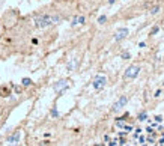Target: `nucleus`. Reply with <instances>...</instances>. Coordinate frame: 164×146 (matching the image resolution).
<instances>
[{
	"label": "nucleus",
	"mask_w": 164,
	"mask_h": 146,
	"mask_svg": "<svg viewBox=\"0 0 164 146\" xmlns=\"http://www.w3.org/2000/svg\"><path fill=\"white\" fill-rule=\"evenodd\" d=\"M51 24H54V23H53V15H50V14H42L35 18V26L38 29H45Z\"/></svg>",
	"instance_id": "f257e3e1"
},
{
	"label": "nucleus",
	"mask_w": 164,
	"mask_h": 146,
	"mask_svg": "<svg viewBox=\"0 0 164 146\" xmlns=\"http://www.w3.org/2000/svg\"><path fill=\"white\" fill-rule=\"evenodd\" d=\"M139 74H140V67L139 65H131V67L127 68L124 77H125V80H134Z\"/></svg>",
	"instance_id": "f03ea898"
},
{
	"label": "nucleus",
	"mask_w": 164,
	"mask_h": 146,
	"mask_svg": "<svg viewBox=\"0 0 164 146\" xmlns=\"http://www.w3.org/2000/svg\"><path fill=\"white\" fill-rule=\"evenodd\" d=\"M129 30L127 29V27H120V29H117L116 33H115V41L116 42H120V41H124L127 36H128Z\"/></svg>",
	"instance_id": "7ed1b4c3"
},
{
	"label": "nucleus",
	"mask_w": 164,
	"mask_h": 146,
	"mask_svg": "<svg viewBox=\"0 0 164 146\" xmlns=\"http://www.w3.org/2000/svg\"><path fill=\"white\" fill-rule=\"evenodd\" d=\"M106 83H107V79L104 77V75H98V77L94 80L92 86H94V89L99 90V89H103V88L106 86Z\"/></svg>",
	"instance_id": "20e7f679"
},
{
	"label": "nucleus",
	"mask_w": 164,
	"mask_h": 146,
	"mask_svg": "<svg viewBox=\"0 0 164 146\" xmlns=\"http://www.w3.org/2000/svg\"><path fill=\"white\" fill-rule=\"evenodd\" d=\"M127 102H128V97H127V95H122V97H119V100H117V101L113 104V110H115V112L120 110L122 107H125V105H127Z\"/></svg>",
	"instance_id": "39448f33"
},
{
	"label": "nucleus",
	"mask_w": 164,
	"mask_h": 146,
	"mask_svg": "<svg viewBox=\"0 0 164 146\" xmlns=\"http://www.w3.org/2000/svg\"><path fill=\"white\" fill-rule=\"evenodd\" d=\"M68 83H69V80H66V79L59 80L57 83L53 84V89H54V92H60V90H63V89L68 88Z\"/></svg>",
	"instance_id": "423d86ee"
},
{
	"label": "nucleus",
	"mask_w": 164,
	"mask_h": 146,
	"mask_svg": "<svg viewBox=\"0 0 164 146\" xmlns=\"http://www.w3.org/2000/svg\"><path fill=\"white\" fill-rule=\"evenodd\" d=\"M18 140H20V131H17L15 134H12L9 139H8V143L11 146H14V145H17L18 143Z\"/></svg>",
	"instance_id": "0eeeda50"
},
{
	"label": "nucleus",
	"mask_w": 164,
	"mask_h": 146,
	"mask_svg": "<svg viewBox=\"0 0 164 146\" xmlns=\"http://www.w3.org/2000/svg\"><path fill=\"white\" fill-rule=\"evenodd\" d=\"M21 84H23L24 88H29V86H32V84H33V81H32L30 79H23V80H21Z\"/></svg>",
	"instance_id": "6e6552de"
},
{
	"label": "nucleus",
	"mask_w": 164,
	"mask_h": 146,
	"mask_svg": "<svg viewBox=\"0 0 164 146\" xmlns=\"http://www.w3.org/2000/svg\"><path fill=\"white\" fill-rule=\"evenodd\" d=\"M75 63H77V59H72L69 63L66 65V68H68V71H72L74 68H75Z\"/></svg>",
	"instance_id": "1a4fd4ad"
},
{
	"label": "nucleus",
	"mask_w": 164,
	"mask_h": 146,
	"mask_svg": "<svg viewBox=\"0 0 164 146\" xmlns=\"http://www.w3.org/2000/svg\"><path fill=\"white\" fill-rule=\"evenodd\" d=\"M0 95H2V97H8V95H9V89H6V88H0Z\"/></svg>",
	"instance_id": "9d476101"
},
{
	"label": "nucleus",
	"mask_w": 164,
	"mask_h": 146,
	"mask_svg": "<svg viewBox=\"0 0 164 146\" xmlns=\"http://www.w3.org/2000/svg\"><path fill=\"white\" fill-rule=\"evenodd\" d=\"M107 21V15H101V17H98V24H104Z\"/></svg>",
	"instance_id": "9b49d317"
},
{
	"label": "nucleus",
	"mask_w": 164,
	"mask_h": 146,
	"mask_svg": "<svg viewBox=\"0 0 164 146\" xmlns=\"http://www.w3.org/2000/svg\"><path fill=\"white\" fill-rule=\"evenodd\" d=\"M77 24H78V17H74V18H72V23H71V26L75 27Z\"/></svg>",
	"instance_id": "f8f14e48"
},
{
	"label": "nucleus",
	"mask_w": 164,
	"mask_h": 146,
	"mask_svg": "<svg viewBox=\"0 0 164 146\" xmlns=\"http://www.w3.org/2000/svg\"><path fill=\"white\" fill-rule=\"evenodd\" d=\"M158 11H160V6H153L152 9H151V14L155 15V14H158Z\"/></svg>",
	"instance_id": "ddd939ff"
},
{
	"label": "nucleus",
	"mask_w": 164,
	"mask_h": 146,
	"mask_svg": "<svg viewBox=\"0 0 164 146\" xmlns=\"http://www.w3.org/2000/svg\"><path fill=\"white\" fill-rule=\"evenodd\" d=\"M158 30H160V27L158 26H155L152 30H151V35H155V33H158Z\"/></svg>",
	"instance_id": "4468645a"
},
{
	"label": "nucleus",
	"mask_w": 164,
	"mask_h": 146,
	"mask_svg": "<svg viewBox=\"0 0 164 146\" xmlns=\"http://www.w3.org/2000/svg\"><path fill=\"white\" fill-rule=\"evenodd\" d=\"M84 21H86V18H84L83 15H80V17H78V24H84Z\"/></svg>",
	"instance_id": "2eb2a0df"
},
{
	"label": "nucleus",
	"mask_w": 164,
	"mask_h": 146,
	"mask_svg": "<svg viewBox=\"0 0 164 146\" xmlns=\"http://www.w3.org/2000/svg\"><path fill=\"white\" fill-rule=\"evenodd\" d=\"M51 116H54V118H57V116H59V112L56 110V109H53V110H51Z\"/></svg>",
	"instance_id": "dca6fc26"
},
{
	"label": "nucleus",
	"mask_w": 164,
	"mask_h": 146,
	"mask_svg": "<svg viewBox=\"0 0 164 146\" xmlns=\"http://www.w3.org/2000/svg\"><path fill=\"white\" fill-rule=\"evenodd\" d=\"M122 59H129V53H122Z\"/></svg>",
	"instance_id": "f3484780"
},
{
	"label": "nucleus",
	"mask_w": 164,
	"mask_h": 146,
	"mask_svg": "<svg viewBox=\"0 0 164 146\" xmlns=\"http://www.w3.org/2000/svg\"><path fill=\"white\" fill-rule=\"evenodd\" d=\"M146 119V113H141L140 114V121H145Z\"/></svg>",
	"instance_id": "a211bd4d"
},
{
	"label": "nucleus",
	"mask_w": 164,
	"mask_h": 146,
	"mask_svg": "<svg viewBox=\"0 0 164 146\" xmlns=\"http://www.w3.org/2000/svg\"><path fill=\"white\" fill-rule=\"evenodd\" d=\"M0 32H2V23H0Z\"/></svg>",
	"instance_id": "6ab92c4d"
}]
</instances>
